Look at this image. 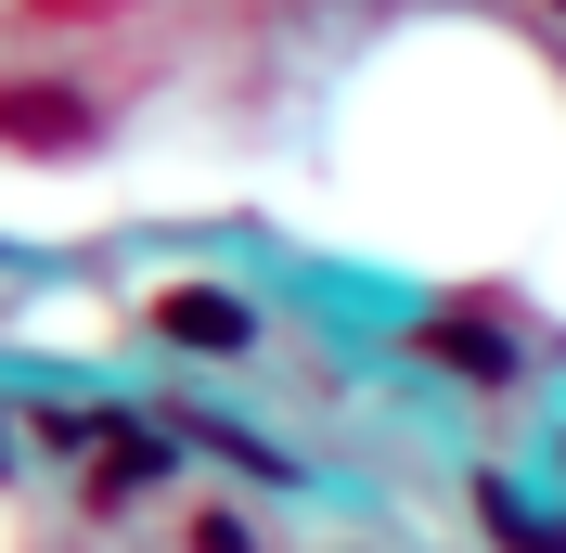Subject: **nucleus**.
I'll return each instance as SVG.
<instances>
[{
	"label": "nucleus",
	"mask_w": 566,
	"mask_h": 553,
	"mask_svg": "<svg viewBox=\"0 0 566 553\" xmlns=\"http://www.w3.org/2000/svg\"><path fill=\"white\" fill-rule=\"evenodd\" d=\"M424 347H438V361H451V374H476V386H490L502 361H515V347H502L490 322H438V335H424Z\"/></svg>",
	"instance_id": "nucleus-2"
},
{
	"label": "nucleus",
	"mask_w": 566,
	"mask_h": 553,
	"mask_svg": "<svg viewBox=\"0 0 566 553\" xmlns=\"http://www.w3.org/2000/svg\"><path fill=\"white\" fill-rule=\"evenodd\" d=\"M168 335H180V347H245V310L207 296V283H180V296H168Z\"/></svg>",
	"instance_id": "nucleus-1"
}]
</instances>
